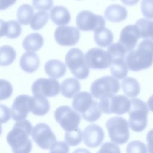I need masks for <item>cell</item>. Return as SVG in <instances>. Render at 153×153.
Instances as JSON below:
<instances>
[{"instance_id": "ba28073f", "label": "cell", "mask_w": 153, "mask_h": 153, "mask_svg": "<svg viewBox=\"0 0 153 153\" xmlns=\"http://www.w3.org/2000/svg\"><path fill=\"white\" fill-rule=\"evenodd\" d=\"M120 88L119 82L111 76H103L94 81L90 87V92L96 99L111 96L117 93Z\"/></svg>"}, {"instance_id": "6da1fadb", "label": "cell", "mask_w": 153, "mask_h": 153, "mask_svg": "<svg viewBox=\"0 0 153 153\" xmlns=\"http://www.w3.org/2000/svg\"><path fill=\"white\" fill-rule=\"evenodd\" d=\"M32 126L27 120L17 121L7 136V142L13 153H30L32 144L29 136L32 134Z\"/></svg>"}, {"instance_id": "1f68e13d", "label": "cell", "mask_w": 153, "mask_h": 153, "mask_svg": "<svg viewBox=\"0 0 153 153\" xmlns=\"http://www.w3.org/2000/svg\"><path fill=\"white\" fill-rule=\"evenodd\" d=\"M49 19V14L45 11L36 12L33 16L30 25L32 29L39 30L42 28Z\"/></svg>"}, {"instance_id": "d6a6232c", "label": "cell", "mask_w": 153, "mask_h": 153, "mask_svg": "<svg viewBox=\"0 0 153 153\" xmlns=\"http://www.w3.org/2000/svg\"><path fill=\"white\" fill-rule=\"evenodd\" d=\"M82 139V131L79 128H77L71 131H66L65 134V142L70 146H74L78 145Z\"/></svg>"}, {"instance_id": "277c9868", "label": "cell", "mask_w": 153, "mask_h": 153, "mask_svg": "<svg viewBox=\"0 0 153 153\" xmlns=\"http://www.w3.org/2000/svg\"><path fill=\"white\" fill-rule=\"evenodd\" d=\"M148 112L147 105L143 100L138 98L130 99L128 125L133 131L141 132L146 128Z\"/></svg>"}, {"instance_id": "74e56055", "label": "cell", "mask_w": 153, "mask_h": 153, "mask_svg": "<svg viewBox=\"0 0 153 153\" xmlns=\"http://www.w3.org/2000/svg\"><path fill=\"white\" fill-rule=\"evenodd\" d=\"M97 153H121V150L115 143L108 142L102 145Z\"/></svg>"}, {"instance_id": "60d3db41", "label": "cell", "mask_w": 153, "mask_h": 153, "mask_svg": "<svg viewBox=\"0 0 153 153\" xmlns=\"http://www.w3.org/2000/svg\"><path fill=\"white\" fill-rule=\"evenodd\" d=\"M10 112L11 111H10L7 106L1 105V120L2 124L7 122L10 120L11 115Z\"/></svg>"}, {"instance_id": "8d00e7d4", "label": "cell", "mask_w": 153, "mask_h": 153, "mask_svg": "<svg viewBox=\"0 0 153 153\" xmlns=\"http://www.w3.org/2000/svg\"><path fill=\"white\" fill-rule=\"evenodd\" d=\"M141 11L147 19H153V0H142L140 4Z\"/></svg>"}, {"instance_id": "e0dca14e", "label": "cell", "mask_w": 153, "mask_h": 153, "mask_svg": "<svg viewBox=\"0 0 153 153\" xmlns=\"http://www.w3.org/2000/svg\"><path fill=\"white\" fill-rule=\"evenodd\" d=\"M30 96L21 94L17 96L11 108V114L13 120H25L29 112V99Z\"/></svg>"}, {"instance_id": "52a82bcc", "label": "cell", "mask_w": 153, "mask_h": 153, "mask_svg": "<svg viewBox=\"0 0 153 153\" xmlns=\"http://www.w3.org/2000/svg\"><path fill=\"white\" fill-rule=\"evenodd\" d=\"M99 107L106 114L122 115L128 112L130 108V100L124 95H113L100 99Z\"/></svg>"}, {"instance_id": "e575fe53", "label": "cell", "mask_w": 153, "mask_h": 153, "mask_svg": "<svg viewBox=\"0 0 153 153\" xmlns=\"http://www.w3.org/2000/svg\"><path fill=\"white\" fill-rule=\"evenodd\" d=\"M145 144L139 140H133L127 145L126 153H148Z\"/></svg>"}, {"instance_id": "4fadbf2b", "label": "cell", "mask_w": 153, "mask_h": 153, "mask_svg": "<svg viewBox=\"0 0 153 153\" xmlns=\"http://www.w3.org/2000/svg\"><path fill=\"white\" fill-rule=\"evenodd\" d=\"M60 85L57 80L54 78H39L32 85L33 96L54 97L59 93Z\"/></svg>"}, {"instance_id": "8992f818", "label": "cell", "mask_w": 153, "mask_h": 153, "mask_svg": "<svg viewBox=\"0 0 153 153\" xmlns=\"http://www.w3.org/2000/svg\"><path fill=\"white\" fill-rule=\"evenodd\" d=\"M128 123L121 117H114L109 118L106 123L109 136L115 143L122 145L126 143L130 137Z\"/></svg>"}, {"instance_id": "30bf717a", "label": "cell", "mask_w": 153, "mask_h": 153, "mask_svg": "<svg viewBox=\"0 0 153 153\" xmlns=\"http://www.w3.org/2000/svg\"><path fill=\"white\" fill-rule=\"evenodd\" d=\"M31 136L37 145L44 149H51L57 143L55 134L45 123H39L35 126Z\"/></svg>"}, {"instance_id": "b9f144b4", "label": "cell", "mask_w": 153, "mask_h": 153, "mask_svg": "<svg viewBox=\"0 0 153 153\" xmlns=\"http://www.w3.org/2000/svg\"><path fill=\"white\" fill-rule=\"evenodd\" d=\"M147 148L149 153H153V129L149 130L146 135Z\"/></svg>"}, {"instance_id": "cb8c5ba5", "label": "cell", "mask_w": 153, "mask_h": 153, "mask_svg": "<svg viewBox=\"0 0 153 153\" xmlns=\"http://www.w3.org/2000/svg\"><path fill=\"white\" fill-rule=\"evenodd\" d=\"M44 44V38L38 33H32L27 35L23 41V48L29 52H35L39 50Z\"/></svg>"}, {"instance_id": "ac0fdd59", "label": "cell", "mask_w": 153, "mask_h": 153, "mask_svg": "<svg viewBox=\"0 0 153 153\" xmlns=\"http://www.w3.org/2000/svg\"><path fill=\"white\" fill-rule=\"evenodd\" d=\"M49 101L43 96H30L29 99V109L33 115L42 116L50 110Z\"/></svg>"}, {"instance_id": "ffe728a7", "label": "cell", "mask_w": 153, "mask_h": 153, "mask_svg": "<svg viewBox=\"0 0 153 153\" xmlns=\"http://www.w3.org/2000/svg\"><path fill=\"white\" fill-rule=\"evenodd\" d=\"M0 35L1 37L6 36L8 38H16L21 34L22 27L19 23L16 20L5 22L0 21Z\"/></svg>"}, {"instance_id": "603a6c76", "label": "cell", "mask_w": 153, "mask_h": 153, "mask_svg": "<svg viewBox=\"0 0 153 153\" xmlns=\"http://www.w3.org/2000/svg\"><path fill=\"white\" fill-rule=\"evenodd\" d=\"M50 17L52 22L57 25L68 24L71 20V14L69 10L63 6L53 7L50 11Z\"/></svg>"}, {"instance_id": "484cf974", "label": "cell", "mask_w": 153, "mask_h": 153, "mask_svg": "<svg viewBox=\"0 0 153 153\" xmlns=\"http://www.w3.org/2000/svg\"><path fill=\"white\" fill-rule=\"evenodd\" d=\"M121 87L124 93L129 97H136L140 93V84L134 78H124L121 82Z\"/></svg>"}, {"instance_id": "f1b7e54d", "label": "cell", "mask_w": 153, "mask_h": 153, "mask_svg": "<svg viewBox=\"0 0 153 153\" xmlns=\"http://www.w3.org/2000/svg\"><path fill=\"white\" fill-rule=\"evenodd\" d=\"M113 33L107 28H103L94 32L95 42L102 47L111 45L113 41Z\"/></svg>"}, {"instance_id": "9c48e42d", "label": "cell", "mask_w": 153, "mask_h": 153, "mask_svg": "<svg viewBox=\"0 0 153 153\" xmlns=\"http://www.w3.org/2000/svg\"><path fill=\"white\" fill-rule=\"evenodd\" d=\"M54 118L65 131H71L77 128L81 121L78 112L66 105L60 106L56 109Z\"/></svg>"}, {"instance_id": "4316f807", "label": "cell", "mask_w": 153, "mask_h": 153, "mask_svg": "<svg viewBox=\"0 0 153 153\" xmlns=\"http://www.w3.org/2000/svg\"><path fill=\"white\" fill-rule=\"evenodd\" d=\"M110 67L111 72L116 79H122L127 75L128 67L126 62V59L113 60Z\"/></svg>"}, {"instance_id": "d6986e66", "label": "cell", "mask_w": 153, "mask_h": 153, "mask_svg": "<svg viewBox=\"0 0 153 153\" xmlns=\"http://www.w3.org/2000/svg\"><path fill=\"white\" fill-rule=\"evenodd\" d=\"M39 58L33 52H26L20 57V66L23 71L27 73H33L39 66Z\"/></svg>"}, {"instance_id": "f546056e", "label": "cell", "mask_w": 153, "mask_h": 153, "mask_svg": "<svg viewBox=\"0 0 153 153\" xmlns=\"http://www.w3.org/2000/svg\"><path fill=\"white\" fill-rule=\"evenodd\" d=\"M33 8L28 4L21 5L17 13V18L19 23L22 25H27L30 23V21L34 16Z\"/></svg>"}, {"instance_id": "7a4b0ae2", "label": "cell", "mask_w": 153, "mask_h": 153, "mask_svg": "<svg viewBox=\"0 0 153 153\" xmlns=\"http://www.w3.org/2000/svg\"><path fill=\"white\" fill-rule=\"evenodd\" d=\"M126 62L128 69L132 71H139L151 66L153 63V41L143 39L136 49L128 53Z\"/></svg>"}, {"instance_id": "5bb4252c", "label": "cell", "mask_w": 153, "mask_h": 153, "mask_svg": "<svg viewBox=\"0 0 153 153\" xmlns=\"http://www.w3.org/2000/svg\"><path fill=\"white\" fill-rule=\"evenodd\" d=\"M80 38V32L74 26H60L54 32L56 41L62 46H72L75 45Z\"/></svg>"}, {"instance_id": "836d02e7", "label": "cell", "mask_w": 153, "mask_h": 153, "mask_svg": "<svg viewBox=\"0 0 153 153\" xmlns=\"http://www.w3.org/2000/svg\"><path fill=\"white\" fill-rule=\"evenodd\" d=\"M107 51L112 57V60L119 59H126L125 56L127 52L126 48L119 42L109 45Z\"/></svg>"}, {"instance_id": "5b68a950", "label": "cell", "mask_w": 153, "mask_h": 153, "mask_svg": "<svg viewBox=\"0 0 153 153\" xmlns=\"http://www.w3.org/2000/svg\"><path fill=\"white\" fill-rule=\"evenodd\" d=\"M65 63L76 78L84 79L88 76L89 68L85 64L84 53L80 49L73 48L69 50L66 54Z\"/></svg>"}, {"instance_id": "83f0119b", "label": "cell", "mask_w": 153, "mask_h": 153, "mask_svg": "<svg viewBox=\"0 0 153 153\" xmlns=\"http://www.w3.org/2000/svg\"><path fill=\"white\" fill-rule=\"evenodd\" d=\"M135 25L139 29L140 38L153 41V20L141 18L137 20Z\"/></svg>"}, {"instance_id": "ee69618b", "label": "cell", "mask_w": 153, "mask_h": 153, "mask_svg": "<svg viewBox=\"0 0 153 153\" xmlns=\"http://www.w3.org/2000/svg\"><path fill=\"white\" fill-rule=\"evenodd\" d=\"M122 2L126 5H136L139 0H121Z\"/></svg>"}, {"instance_id": "2e32d148", "label": "cell", "mask_w": 153, "mask_h": 153, "mask_svg": "<svg viewBox=\"0 0 153 153\" xmlns=\"http://www.w3.org/2000/svg\"><path fill=\"white\" fill-rule=\"evenodd\" d=\"M140 38V33L137 27L135 25L125 26L120 35L119 42L127 50V52L133 50Z\"/></svg>"}, {"instance_id": "f35d334b", "label": "cell", "mask_w": 153, "mask_h": 153, "mask_svg": "<svg viewBox=\"0 0 153 153\" xmlns=\"http://www.w3.org/2000/svg\"><path fill=\"white\" fill-rule=\"evenodd\" d=\"M53 4V0H32V5L36 10H48Z\"/></svg>"}, {"instance_id": "ab89813d", "label": "cell", "mask_w": 153, "mask_h": 153, "mask_svg": "<svg viewBox=\"0 0 153 153\" xmlns=\"http://www.w3.org/2000/svg\"><path fill=\"white\" fill-rule=\"evenodd\" d=\"M69 148L68 145L63 141L57 142L56 146L51 149L49 153H69Z\"/></svg>"}, {"instance_id": "7402d4cb", "label": "cell", "mask_w": 153, "mask_h": 153, "mask_svg": "<svg viewBox=\"0 0 153 153\" xmlns=\"http://www.w3.org/2000/svg\"><path fill=\"white\" fill-rule=\"evenodd\" d=\"M45 73L51 78H59L65 74L66 65L61 61L56 59L47 61L44 65Z\"/></svg>"}, {"instance_id": "44dd1931", "label": "cell", "mask_w": 153, "mask_h": 153, "mask_svg": "<svg viewBox=\"0 0 153 153\" xmlns=\"http://www.w3.org/2000/svg\"><path fill=\"white\" fill-rule=\"evenodd\" d=\"M127 11L125 7L118 4L108 6L104 13L105 17L112 22H120L127 18Z\"/></svg>"}, {"instance_id": "d4e9b609", "label": "cell", "mask_w": 153, "mask_h": 153, "mask_svg": "<svg viewBox=\"0 0 153 153\" xmlns=\"http://www.w3.org/2000/svg\"><path fill=\"white\" fill-rule=\"evenodd\" d=\"M81 85L78 79L73 78L65 79L61 84L60 91L62 94L67 98H72L79 91Z\"/></svg>"}, {"instance_id": "3957f363", "label": "cell", "mask_w": 153, "mask_h": 153, "mask_svg": "<svg viewBox=\"0 0 153 153\" xmlns=\"http://www.w3.org/2000/svg\"><path fill=\"white\" fill-rule=\"evenodd\" d=\"M72 107L88 122L97 121L102 115L99 103L93 100L92 94L88 92L82 91L76 94L72 100Z\"/></svg>"}, {"instance_id": "8fae6325", "label": "cell", "mask_w": 153, "mask_h": 153, "mask_svg": "<svg viewBox=\"0 0 153 153\" xmlns=\"http://www.w3.org/2000/svg\"><path fill=\"white\" fill-rule=\"evenodd\" d=\"M105 20L102 16L84 10L79 12L76 17V25L82 31H97L105 28Z\"/></svg>"}, {"instance_id": "d590c367", "label": "cell", "mask_w": 153, "mask_h": 153, "mask_svg": "<svg viewBox=\"0 0 153 153\" xmlns=\"http://www.w3.org/2000/svg\"><path fill=\"white\" fill-rule=\"evenodd\" d=\"M0 85V99L2 100L10 97L13 93V87L11 84L8 81L1 79Z\"/></svg>"}, {"instance_id": "7c38bea8", "label": "cell", "mask_w": 153, "mask_h": 153, "mask_svg": "<svg viewBox=\"0 0 153 153\" xmlns=\"http://www.w3.org/2000/svg\"><path fill=\"white\" fill-rule=\"evenodd\" d=\"M112 62V57L108 52L101 48H91L85 54V62L89 68L104 69L111 66Z\"/></svg>"}, {"instance_id": "7bdbcfd3", "label": "cell", "mask_w": 153, "mask_h": 153, "mask_svg": "<svg viewBox=\"0 0 153 153\" xmlns=\"http://www.w3.org/2000/svg\"><path fill=\"white\" fill-rule=\"evenodd\" d=\"M17 0H0V9L1 10L7 9L14 4Z\"/></svg>"}, {"instance_id": "f6af8a7d", "label": "cell", "mask_w": 153, "mask_h": 153, "mask_svg": "<svg viewBox=\"0 0 153 153\" xmlns=\"http://www.w3.org/2000/svg\"><path fill=\"white\" fill-rule=\"evenodd\" d=\"M147 105H148L149 110H151V111L153 112V94L148 99V100L147 101Z\"/></svg>"}, {"instance_id": "bcb514c9", "label": "cell", "mask_w": 153, "mask_h": 153, "mask_svg": "<svg viewBox=\"0 0 153 153\" xmlns=\"http://www.w3.org/2000/svg\"><path fill=\"white\" fill-rule=\"evenodd\" d=\"M72 153H91L90 151L85 148H78L74 151Z\"/></svg>"}, {"instance_id": "4dcf8cb0", "label": "cell", "mask_w": 153, "mask_h": 153, "mask_svg": "<svg viewBox=\"0 0 153 153\" xmlns=\"http://www.w3.org/2000/svg\"><path fill=\"white\" fill-rule=\"evenodd\" d=\"M16 57L15 50L10 45H3L0 48V65L6 66L11 65Z\"/></svg>"}, {"instance_id": "9a60e30c", "label": "cell", "mask_w": 153, "mask_h": 153, "mask_svg": "<svg viewBox=\"0 0 153 153\" xmlns=\"http://www.w3.org/2000/svg\"><path fill=\"white\" fill-rule=\"evenodd\" d=\"M104 131L99 125L91 124L87 126L83 131V140L89 148L99 146L104 139Z\"/></svg>"}]
</instances>
